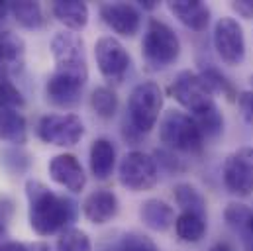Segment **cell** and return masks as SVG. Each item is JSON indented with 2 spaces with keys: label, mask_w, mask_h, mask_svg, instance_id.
Listing matches in <instances>:
<instances>
[{
  "label": "cell",
  "mask_w": 253,
  "mask_h": 251,
  "mask_svg": "<svg viewBox=\"0 0 253 251\" xmlns=\"http://www.w3.org/2000/svg\"><path fill=\"white\" fill-rule=\"evenodd\" d=\"M57 251H92L90 238L79 228H67L57 240Z\"/></svg>",
  "instance_id": "29"
},
{
  "label": "cell",
  "mask_w": 253,
  "mask_h": 251,
  "mask_svg": "<svg viewBox=\"0 0 253 251\" xmlns=\"http://www.w3.org/2000/svg\"><path fill=\"white\" fill-rule=\"evenodd\" d=\"M51 14L69 28V32H81L88 24V6L79 0H57L51 4Z\"/></svg>",
  "instance_id": "19"
},
{
  "label": "cell",
  "mask_w": 253,
  "mask_h": 251,
  "mask_svg": "<svg viewBox=\"0 0 253 251\" xmlns=\"http://www.w3.org/2000/svg\"><path fill=\"white\" fill-rule=\"evenodd\" d=\"M51 53L55 59V75L86 84L88 65L84 53V42L75 32H59L51 40Z\"/></svg>",
  "instance_id": "3"
},
{
  "label": "cell",
  "mask_w": 253,
  "mask_h": 251,
  "mask_svg": "<svg viewBox=\"0 0 253 251\" xmlns=\"http://www.w3.org/2000/svg\"><path fill=\"white\" fill-rule=\"evenodd\" d=\"M238 106L242 110V116L253 124V90H246L238 96Z\"/></svg>",
  "instance_id": "35"
},
{
  "label": "cell",
  "mask_w": 253,
  "mask_h": 251,
  "mask_svg": "<svg viewBox=\"0 0 253 251\" xmlns=\"http://www.w3.org/2000/svg\"><path fill=\"white\" fill-rule=\"evenodd\" d=\"M244 234H253V210H252V218H250V224H248V228L244 230Z\"/></svg>",
  "instance_id": "42"
},
{
  "label": "cell",
  "mask_w": 253,
  "mask_h": 251,
  "mask_svg": "<svg viewBox=\"0 0 253 251\" xmlns=\"http://www.w3.org/2000/svg\"><path fill=\"white\" fill-rule=\"evenodd\" d=\"M118 210H120L118 196L112 190H106V188H100V190L90 192L84 198V202H83V214L94 226L108 224L110 220L116 218Z\"/></svg>",
  "instance_id": "14"
},
{
  "label": "cell",
  "mask_w": 253,
  "mask_h": 251,
  "mask_svg": "<svg viewBox=\"0 0 253 251\" xmlns=\"http://www.w3.org/2000/svg\"><path fill=\"white\" fill-rule=\"evenodd\" d=\"M47 171H49V177L57 185H61V187H65L67 190H71V192H81L84 188V185H86L84 169H83L81 161L73 153L55 155L49 161Z\"/></svg>",
  "instance_id": "13"
},
{
  "label": "cell",
  "mask_w": 253,
  "mask_h": 251,
  "mask_svg": "<svg viewBox=\"0 0 253 251\" xmlns=\"http://www.w3.org/2000/svg\"><path fill=\"white\" fill-rule=\"evenodd\" d=\"M120 251H161L157 244L139 232H129L120 242Z\"/></svg>",
  "instance_id": "31"
},
{
  "label": "cell",
  "mask_w": 253,
  "mask_h": 251,
  "mask_svg": "<svg viewBox=\"0 0 253 251\" xmlns=\"http://www.w3.org/2000/svg\"><path fill=\"white\" fill-rule=\"evenodd\" d=\"M139 218L143 226H147L153 232H167L171 226H175V210L165 200L149 198L139 206Z\"/></svg>",
  "instance_id": "17"
},
{
  "label": "cell",
  "mask_w": 253,
  "mask_h": 251,
  "mask_svg": "<svg viewBox=\"0 0 253 251\" xmlns=\"http://www.w3.org/2000/svg\"><path fill=\"white\" fill-rule=\"evenodd\" d=\"M163 110V90L153 81H143L133 86L129 98H127V116L129 124L139 133L151 131L159 114Z\"/></svg>",
  "instance_id": "5"
},
{
  "label": "cell",
  "mask_w": 253,
  "mask_h": 251,
  "mask_svg": "<svg viewBox=\"0 0 253 251\" xmlns=\"http://www.w3.org/2000/svg\"><path fill=\"white\" fill-rule=\"evenodd\" d=\"M10 14V4L8 2H0V22Z\"/></svg>",
  "instance_id": "38"
},
{
  "label": "cell",
  "mask_w": 253,
  "mask_h": 251,
  "mask_svg": "<svg viewBox=\"0 0 253 251\" xmlns=\"http://www.w3.org/2000/svg\"><path fill=\"white\" fill-rule=\"evenodd\" d=\"M118 181L131 192L149 190L159 181L157 161L143 151H129L122 157L118 167Z\"/></svg>",
  "instance_id": "6"
},
{
  "label": "cell",
  "mask_w": 253,
  "mask_h": 251,
  "mask_svg": "<svg viewBox=\"0 0 253 251\" xmlns=\"http://www.w3.org/2000/svg\"><path fill=\"white\" fill-rule=\"evenodd\" d=\"M198 75L202 77V81L206 83V86L212 90V94H222V96H226L228 100H238V94H236L232 83H230L218 69H214V67H204Z\"/></svg>",
  "instance_id": "28"
},
{
  "label": "cell",
  "mask_w": 253,
  "mask_h": 251,
  "mask_svg": "<svg viewBox=\"0 0 253 251\" xmlns=\"http://www.w3.org/2000/svg\"><path fill=\"white\" fill-rule=\"evenodd\" d=\"M157 155V161L161 163V165H165L169 171H179V169H183V165L179 163V159L173 155V151H157L155 153Z\"/></svg>",
  "instance_id": "36"
},
{
  "label": "cell",
  "mask_w": 253,
  "mask_h": 251,
  "mask_svg": "<svg viewBox=\"0 0 253 251\" xmlns=\"http://www.w3.org/2000/svg\"><path fill=\"white\" fill-rule=\"evenodd\" d=\"M90 106L96 112V116L108 120L118 110V96L110 86H96L90 94Z\"/></svg>",
  "instance_id": "26"
},
{
  "label": "cell",
  "mask_w": 253,
  "mask_h": 251,
  "mask_svg": "<svg viewBox=\"0 0 253 251\" xmlns=\"http://www.w3.org/2000/svg\"><path fill=\"white\" fill-rule=\"evenodd\" d=\"M244 246H246V251H253V234H244Z\"/></svg>",
  "instance_id": "40"
},
{
  "label": "cell",
  "mask_w": 253,
  "mask_h": 251,
  "mask_svg": "<svg viewBox=\"0 0 253 251\" xmlns=\"http://www.w3.org/2000/svg\"><path fill=\"white\" fill-rule=\"evenodd\" d=\"M224 218L228 222V226L244 232L250 224V218H252V208L246 206V204H238V202H232L228 204V208L224 210Z\"/></svg>",
  "instance_id": "30"
},
{
  "label": "cell",
  "mask_w": 253,
  "mask_h": 251,
  "mask_svg": "<svg viewBox=\"0 0 253 251\" xmlns=\"http://www.w3.org/2000/svg\"><path fill=\"white\" fill-rule=\"evenodd\" d=\"M159 139L169 151L196 153L204 145V137L194 118L181 110H167L159 122Z\"/></svg>",
  "instance_id": "4"
},
{
  "label": "cell",
  "mask_w": 253,
  "mask_h": 251,
  "mask_svg": "<svg viewBox=\"0 0 253 251\" xmlns=\"http://www.w3.org/2000/svg\"><path fill=\"white\" fill-rule=\"evenodd\" d=\"M12 214H14V202L6 196H0V236L6 232Z\"/></svg>",
  "instance_id": "34"
},
{
  "label": "cell",
  "mask_w": 253,
  "mask_h": 251,
  "mask_svg": "<svg viewBox=\"0 0 253 251\" xmlns=\"http://www.w3.org/2000/svg\"><path fill=\"white\" fill-rule=\"evenodd\" d=\"M84 135V124L77 114H47L38 122V137L43 143L71 147Z\"/></svg>",
  "instance_id": "8"
},
{
  "label": "cell",
  "mask_w": 253,
  "mask_h": 251,
  "mask_svg": "<svg viewBox=\"0 0 253 251\" xmlns=\"http://www.w3.org/2000/svg\"><path fill=\"white\" fill-rule=\"evenodd\" d=\"M26 106V98L22 90L12 83L10 73L0 65V110H20Z\"/></svg>",
  "instance_id": "25"
},
{
  "label": "cell",
  "mask_w": 253,
  "mask_h": 251,
  "mask_svg": "<svg viewBox=\"0 0 253 251\" xmlns=\"http://www.w3.org/2000/svg\"><path fill=\"white\" fill-rule=\"evenodd\" d=\"M192 118H194V122H196L204 139H214V137H218L222 133L224 118H222V114H220L216 104L206 108V110H202V112H198V114H192Z\"/></svg>",
  "instance_id": "27"
},
{
  "label": "cell",
  "mask_w": 253,
  "mask_h": 251,
  "mask_svg": "<svg viewBox=\"0 0 253 251\" xmlns=\"http://www.w3.org/2000/svg\"><path fill=\"white\" fill-rule=\"evenodd\" d=\"M214 47L222 61L230 67L242 65L246 59V36L242 24L232 18L224 16L214 26Z\"/></svg>",
  "instance_id": "9"
},
{
  "label": "cell",
  "mask_w": 253,
  "mask_h": 251,
  "mask_svg": "<svg viewBox=\"0 0 253 251\" xmlns=\"http://www.w3.org/2000/svg\"><path fill=\"white\" fill-rule=\"evenodd\" d=\"M175 234L185 244H196L206 234V218L190 212H181L175 220Z\"/></svg>",
  "instance_id": "23"
},
{
  "label": "cell",
  "mask_w": 253,
  "mask_h": 251,
  "mask_svg": "<svg viewBox=\"0 0 253 251\" xmlns=\"http://www.w3.org/2000/svg\"><path fill=\"white\" fill-rule=\"evenodd\" d=\"M0 163L12 173H24L26 167L30 165V157H28V153H24L20 149H6L0 155Z\"/></svg>",
  "instance_id": "32"
},
{
  "label": "cell",
  "mask_w": 253,
  "mask_h": 251,
  "mask_svg": "<svg viewBox=\"0 0 253 251\" xmlns=\"http://www.w3.org/2000/svg\"><path fill=\"white\" fill-rule=\"evenodd\" d=\"M0 251H51L47 244L34 242V244H22V242H6L0 246Z\"/></svg>",
  "instance_id": "33"
},
{
  "label": "cell",
  "mask_w": 253,
  "mask_h": 251,
  "mask_svg": "<svg viewBox=\"0 0 253 251\" xmlns=\"http://www.w3.org/2000/svg\"><path fill=\"white\" fill-rule=\"evenodd\" d=\"M222 179L234 196L253 194V147H240L230 153L222 167Z\"/></svg>",
  "instance_id": "10"
},
{
  "label": "cell",
  "mask_w": 253,
  "mask_h": 251,
  "mask_svg": "<svg viewBox=\"0 0 253 251\" xmlns=\"http://www.w3.org/2000/svg\"><path fill=\"white\" fill-rule=\"evenodd\" d=\"M167 6L181 24L194 32L206 30L210 22V8L200 0H173Z\"/></svg>",
  "instance_id": "16"
},
{
  "label": "cell",
  "mask_w": 253,
  "mask_h": 251,
  "mask_svg": "<svg viewBox=\"0 0 253 251\" xmlns=\"http://www.w3.org/2000/svg\"><path fill=\"white\" fill-rule=\"evenodd\" d=\"M28 124L18 110H0V141H10L16 145L26 143Z\"/></svg>",
  "instance_id": "22"
},
{
  "label": "cell",
  "mask_w": 253,
  "mask_h": 251,
  "mask_svg": "<svg viewBox=\"0 0 253 251\" xmlns=\"http://www.w3.org/2000/svg\"><path fill=\"white\" fill-rule=\"evenodd\" d=\"M171 96L192 114H198L210 106H214V94L202 81V77L194 71H181L169 86Z\"/></svg>",
  "instance_id": "7"
},
{
  "label": "cell",
  "mask_w": 253,
  "mask_h": 251,
  "mask_svg": "<svg viewBox=\"0 0 253 251\" xmlns=\"http://www.w3.org/2000/svg\"><path fill=\"white\" fill-rule=\"evenodd\" d=\"M83 88H84L83 83L51 73L45 84V94H47V100L57 108H75L81 102Z\"/></svg>",
  "instance_id": "15"
},
{
  "label": "cell",
  "mask_w": 253,
  "mask_h": 251,
  "mask_svg": "<svg viewBox=\"0 0 253 251\" xmlns=\"http://www.w3.org/2000/svg\"><path fill=\"white\" fill-rule=\"evenodd\" d=\"M24 55H26V43H24V40L18 34L10 32V30L0 32V65L10 75L22 69Z\"/></svg>",
  "instance_id": "20"
},
{
  "label": "cell",
  "mask_w": 253,
  "mask_h": 251,
  "mask_svg": "<svg viewBox=\"0 0 253 251\" xmlns=\"http://www.w3.org/2000/svg\"><path fill=\"white\" fill-rule=\"evenodd\" d=\"M26 196L30 204V226L42 238L65 232L77 216V204L71 198L53 192L42 181L30 179L26 183Z\"/></svg>",
  "instance_id": "1"
},
{
  "label": "cell",
  "mask_w": 253,
  "mask_h": 251,
  "mask_svg": "<svg viewBox=\"0 0 253 251\" xmlns=\"http://www.w3.org/2000/svg\"><path fill=\"white\" fill-rule=\"evenodd\" d=\"M141 55L149 71H161L173 65L181 55L179 36L163 20L151 18L141 40Z\"/></svg>",
  "instance_id": "2"
},
{
  "label": "cell",
  "mask_w": 253,
  "mask_h": 251,
  "mask_svg": "<svg viewBox=\"0 0 253 251\" xmlns=\"http://www.w3.org/2000/svg\"><path fill=\"white\" fill-rule=\"evenodd\" d=\"M94 57L98 71L110 83H122L131 65L127 49L112 36H104L94 43Z\"/></svg>",
  "instance_id": "11"
},
{
  "label": "cell",
  "mask_w": 253,
  "mask_h": 251,
  "mask_svg": "<svg viewBox=\"0 0 253 251\" xmlns=\"http://www.w3.org/2000/svg\"><path fill=\"white\" fill-rule=\"evenodd\" d=\"M210 251H236V250H234L230 244H224V242H222V244H216L214 248H210Z\"/></svg>",
  "instance_id": "39"
},
{
  "label": "cell",
  "mask_w": 253,
  "mask_h": 251,
  "mask_svg": "<svg viewBox=\"0 0 253 251\" xmlns=\"http://www.w3.org/2000/svg\"><path fill=\"white\" fill-rule=\"evenodd\" d=\"M10 4V14L14 20L26 28V30H42L47 24L45 10L40 2H30V0H20V2H8Z\"/></svg>",
  "instance_id": "21"
},
{
  "label": "cell",
  "mask_w": 253,
  "mask_h": 251,
  "mask_svg": "<svg viewBox=\"0 0 253 251\" xmlns=\"http://www.w3.org/2000/svg\"><path fill=\"white\" fill-rule=\"evenodd\" d=\"M90 171L96 179L104 181L112 175L114 165H116V147L110 139L98 137L90 145Z\"/></svg>",
  "instance_id": "18"
},
{
  "label": "cell",
  "mask_w": 253,
  "mask_h": 251,
  "mask_svg": "<svg viewBox=\"0 0 253 251\" xmlns=\"http://www.w3.org/2000/svg\"><path fill=\"white\" fill-rule=\"evenodd\" d=\"M102 22L124 38H133L141 28V12L127 2H106L100 6Z\"/></svg>",
  "instance_id": "12"
},
{
  "label": "cell",
  "mask_w": 253,
  "mask_h": 251,
  "mask_svg": "<svg viewBox=\"0 0 253 251\" xmlns=\"http://www.w3.org/2000/svg\"><path fill=\"white\" fill-rule=\"evenodd\" d=\"M232 8L242 14L244 18H253V0H242V2H234Z\"/></svg>",
  "instance_id": "37"
},
{
  "label": "cell",
  "mask_w": 253,
  "mask_h": 251,
  "mask_svg": "<svg viewBox=\"0 0 253 251\" xmlns=\"http://www.w3.org/2000/svg\"><path fill=\"white\" fill-rule=\"evenodd\" d=\"M139 6H141L143 10H153V8L157 6V2H153V0H145V2H139Z\"/></svg>",
  "instance_id": "41"
},
{
  "label": "cell",
  "mask_w": 253,
  "mask_h": 251,
  "mask_svg": "<svg viewBox=\"0 0 253 251\" xmlns=\"http://www.w3.org/2000/svg\"><path fill=\"white\" fill-rule=\"evenodd\" d=\"M175 202L183 212L190 214H198L202 218H206V200L202 196V192L196 187H192L189 183H181L175 187Z\"/></svg>",
  "instance_id": "24"
}]
</instances>
